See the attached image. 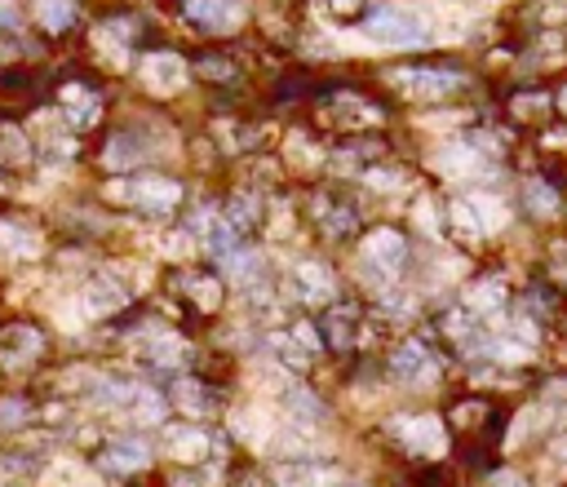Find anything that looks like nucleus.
<instances>
[{"label": "nucleus", "mask_w": 567, "mask_h": 487, "mask_svg": "<svg viewBox=\"0 0 567 487\" xmlns=\"http://www.w3.org/2000/svg\"><path fill=\"white\" fill-rule=\"evenodd\" d=\"M116 214H129L137 222H152V227H173L182 218V208L191 204L186 195V182L178 173H165V169H137V173H120V178H107L102 191H98Z\"/></svg>", "instance_id": "nucleus-1"}, {"label": "nucleus", "mask_w": 567, "mask_h": 487, "mask_svg": "<svg viewBox=\"0 0 567 487\" xmlns=\"http://www.w3.org/2000/svg\"><path fill=\"white\" fill-rule=\"evenodd\" d=\"M386 124H390V102L373 94L369 85L333 81L315 89L311 98V129H319L333 143L337 137H360V133H386Z\"/></svg>", "instance_id": "nucleus-2"}, {"label": "nucleus", "mask_w": 567, "mask_h": 487, "mask_svg": "<svg viewBox=\"0 0 567 487\" xmlns=\"http://www.w3.org/2000/svg\"><path fill=\"white\" fill-rule=\"evenodd\" d=\"M382 89L395 94L399 102H417V107H444L457 102L474 89L470 66L453 62V58H412L399 66L382 72Z\"/></svg>", "instance_id": "nucleus-3"}, {"label": "nucleus", "mask_w": 567, "mask_h": 487, "mask_svg": "<svg viewBox=\"0 0 567 487\" xmlns=\"http://www.w3.org/2000/svg\"><path fill=\"white\" fill-rule=\"evenodd\" d=\"M45 107L71 129V133H98L107 120H111V94L102 85V72H94L89 62H76V66H62L49 81V98Z\"/></svg>", "instance_id": "nucleus-4"}, {"label": "nucleus", "mask_w": 567, "mask_h": 487, "mask_svg": "<svg viewBox=\"0 0 567 487\" xmlns=\"http://www.w3.org/2000/svg\"><path fill=\"white\" fill-rule=\"evenodd\" d=\"M302 214H306V227L324 244H350V240H360L369 231L364 199L350 182H315V186H306Z\"/></svg>", "instance_id": "nucleus-5"}, {"label": "nucleus", "mask_w": 567, "mask_h": 487, "mask_svg": "<svg viewBox=\"0 0 567 487\" xmlns=\"http://www.w3.org/2000/svg\"><path fill=\"white\" fill-rule=\"evenodd\" d=\"M315 328L324 337V355L354 364V360H364L373 345V306L360 293H341L333 306L319 311Z\"/></svg>", "instance_id": "nucleus-6"}, {"label": "nucleus", "mask_w": 567, "mask_h": 487, "mask_svg": "<svg viewBox=\"0 0 567 487\" xmlns=\"http://www.w3.org/2000/svg\"><path fill=\"white\" fill-rule=\"evenodd\" d=\"M412 257H417V244L399 222H369V231L360 235V266L373 270V280H377L373 297L403 284V275L412 270Z\"/></svg>", "instance_id": "nucleus-7"}, {"label": "nucleus", "mask_w": 567, "mask_h": 487, "mask_svg": "<svg viewBox=\"0 0 567 487\" xmlns=\"http://www.w3.org/2000/svg\"><path fill=\"white\" fill-rule=\"evenodd\" d=\"M165 289L191 324H213L227 311V297H231V284L218 266H173L165 275Z\"/></svg>", "instance_id": "nucleus-8"}, {"label": "nucleus", "mask_w": 567, "mask_h": 487, "mask_svg": "<svg viewBox=\"0 0 567 487\" xmlns=\"http://www.w3.org/2000/svg\"><path fill=\"white\" fill-rule=\"evenodd\" d=\"M279 293H284V302H293L302 311H324L346 293V284H341V270L328 257L311 253L289 266V275L279 280Z\"/></svg>", "instance_id": "nucleus-9"}, {"label": "nucleus", "mask_w": 567, "mask_h": 487, "mask_svg": "<svg viewBox=\"0 0 567 487\" xmlns=\"http://www.w3.org/2000/svg\"><path fill=\"white\" fill-rule=\"evenodd\" d=\"M156 147H160V137H156L152 129H142L137 120L111 124L107 137L98 143V151H94V165H98L102 173H111V178L137 173V169H152V165H156Z\"/></svg>", "instance_id": "nucleus-10"}, {"label": "nucleus", "mask_w": 567, "mask_h": 487, "mask_svg": "<svg viewBox=\"0 0 567 487\" xmlns=\"http://www.w3.org/2000/svg\"><path fill=\"white\" fill-rule=\"evenodd\" d=\"M502 422H506L502 403H492V394H483V390H466V394H457V399L444 403V426H448V435H453L461 448H474L479 439H492V443H496V430H502Z\"/></svg>", "instance_id": "nucleus-11"}, {"label": "nucleus", "mask_w": 567, "mask_h": 487, "mask_svg": "<svg viewBox=\"0 0 567 487\" xmlns=\"http://www.w3.org/2000/svg\"><path fill=\"white\" fill-rule=\"evenodd\" d=\"M360 32L386 49H421L431 40V23H425L421 10L399 5V0H377L373 14L360 23Z\"/></svg>", "instance_id": "nucleus-12"}, {"label": "nucleus", "mask_w": 567, "mask_h": 487, "mask_svg": "<svg viewBox=\"0 0 567 487\" xmlns=\"http://www.w3.org/2000/svg\"><path fill=\"white\" fill-rule=\"evenodd\" d=\"M382 430L408 461H431L453 439L448 426H444V412H403V416H390Z\"/></svg>", "instance_id": "nucleus-13"}, {"label": "nucleus", "mask_w": 567, "mask_h": 487, "mask_svg": "<svg viewBox=\"0 0 567 487\" xmlns=\"http://www.w3.org/2000/svg\"><path fill=\"white\" fill-rule=\"evenodd\" d=\"M169 399H173V412H182L186 422H208L227 407V381L213 377L204 368H191V373H178L165 381Z\"/></svg>", "instance_id": "nucleus-14"}, {"label": "nucleus", "mask_w": 567, "mask_h": 487, "mask_svg": "<svg viewBox=\"0 0 567 487\" xmlns=\"http://www.w3.org/2000/svg\"><path fill=\"white\" fill-rule=\"evenodd\" d=\"M222 448L218 435H208L200 422H169L156 430V452L160 461L178 465V470H195V465H213V452Z\"/></svg>", "instance_id": "nucleus-15"}, {"label": "nucleus", "mask_w": 567, "mask_h": 487, "mask_svg": "<svg viewBox=\"0 0 567 487\" xmlns=\"http://www.w3.org/2000/svg\"><path fill=\"white\" fill-rule=\"evenodd\" d=\"M53 355V337L36 319H5L0 324V368H45Z\"/></svg>", "instance_id": "nucleus-16"}, {"label": "nucleus", "mask_w": 567, "mask_h": 487, "mask_svg": "<svg viewBox=\"0 0 567 487\" xmlns=\"http://www.w3.org/2000/svg\"><path fill=\"white\" fill-rule=\"evenodd\" d=\"M191 81L213 94H240L249 85V62L231 45H204L191 53Z\"/></svg>", "instance_id": "nucleus-17"}, {"label": "nucleus", "mask_w": 567, "mask_h": 487, "mask_svg": "<svg viewBox=\"0 0 567 487\" xmlns=\"http://www.w3.org/2000/svg\"><path fill=\"white\" fill-rule=\"evenodd\" d=\"M49 72L36 62H5L0 66V111L5 115H27L36 107H45L49 98Z\"/></svg>", "instance_id": "nucleus-18"}, {"label": "nucleus", "mask_w": 567, "mask_h": 487, "mask_svg": "<svg viewBox=\"0 0 567 487\" xmlns=\"http://www.w3.org/2000/svg\"><path fill=\"white\" fill-rule=\"evenodd\" d=\"M133 76L152 98H173L191 85V58H182L169 45L165 49H142V58L133 62Z\"/></svg>", "instance_id": "nucleus-19"}, {"label": "nucleus", "mask_w": 567, "mask_h": 487, "mask_svg": "<svg viewBox=\"0 0 567 487\" xmlns=\"http://www.w3.org/2000/svg\"><path fill=\"white\" fill-rule=\"evenodd\" d=\"M40 160L45 156H40L36 133L19 115L0 111V178H5V182H27L40 169Z\"/></svg>", "instance_id": "nucleus-20"}, {"label": "nucleus", "mask_w": 567, "mask_h": 487, "mask_svg": "<svg viewBox=\"0 0 567 487\" xmlns=\"http://www.w3.org/2000/svg\"><path fill=\"white\" fill-rule=\"evenodd\" d=\"M49 257V231L19 208H0V261H45Z\"/></svg>", "instance_id": "nucleus-21"}, {"label": "nucleus", "mask_w": 567, "mask_h": 487, "mask_svg": "<svg viewBox=\"0 0 567 487\" xmlns=\"http://www.w3.org/2000/svg\"><path fill=\"white\" fill-rule=\"evenodd\" d=\"M156 443L152 439H142V435H111L98 452H94V465L111 478H137V474H147L156 465Z\"/></svg>", "instance_id": "nucleus-22"}, {"label": "nucleus", "mask_w": 567, "mask_h": 487, "mask_svg": "<svg viewBox=\"0 0 567 487\" xmlns=\"http://www.w3.org/2000/svg\"><path fill=\"white\" fill-rule=\"evenodd\" d=\"M133 306H137V293L129 289V280L116 266H98L85 275V311L94 319H120Z\"/></svg>", "instance_id": "nucleus-23"}, {"label": "nucleus", "mask_w": 567, "mask_h": 487, "mask_svg": "<svg viewBox=\"0 0 567 487\" xmlns=\"http://www.w3.org/2000/svg\"><path fill=\"white\" fill-rule=\"evenodd\" d=\"M554 120H558V102H554V85L550 81L515 85L506 94V124L510 129H550Z\"/></svg>", "instance_id": "nucleus-24"}, {"label": "nucleus", "mask_w": 567, "mask_h": 487, "mask_svg": "<svg viewBox=\"0 0 567 487\" xmlns=\"http://www.w3.org/2000/svg\"><path fill=\"white\" fill-rule=\"evenodd\" d=\"M457 302L466 311H474L483 324H502L510 315V306H515V289H510V280H506L502 270H479L474 280L461 289Z\"/></svg>", "instance_id": "nucleus-25"}, {"label": "nucleus", "mask_w": 567, "mask_h": 487, "mask_svg": "<svg viewBox=\"0 0 567 487\" xmlns=\"http://www.w3.org/2000/svg\"><path fill=\"white\" fill-rule=\"evenodd\" d=\"M182 19L200 36H240L249 23V0H182Z\"/></svg>", "instance_id": "nucleus-26"}, {"label": "nucleus", "mask_w": 567, "mask_h": 487, "mask_svg": "<svg viewBox=\"0 0 567 487\" xmlns=\"http://www.w3.org/2000/svg\"><path fill=\"white\" fill-rule=\"evenodd\" d=\"M515 208H519L528 222L550 227L554 218H563L567 199H563V186H558L550 173H523L519 186H515Z\"/></svg>", "instance_id": "nucleus-27"}, {"label": "nucleus", "mask_w": 567, "mask_h": 487, "mask_svg": "<svg viewBox=\"0 0 567 487\" xmlns=\"http://www.w3.org/2000/svg\"><path fill=\"white\" fill-rule=\"evenodd\" d=\"M27 19H32V27H36L45 40H62V36H71V32H81L85 5H81V0H32Z\"/></svg>", "instance_id": "nucleus-28"}, {"label": "nucleus", "mask_w": 567, "mask_h": 487, "mask_svg": "<svg viewBox=\"0 0 567 487\" xmlns=\"http://www.w3.org/2000/svg\"><path fill=\"white\" fill-rule=\"evenodd\" d=\"M262 351H266L270 360H279L289 373H298V377H306V373L315 368V360H319L293 328H262Z\"/></svg>", "instance_id": "nucleus-29"}, {"label": "nucleus", "mask_w": 567, "mask_h": 487, "mask_svg": "<svg viewBox=\"0 0 567 487\" xmlns=\"http://www.w3.org/2000/svg\"><path fill=\"white\" fill-rule=\"evenodd\" d=\"M279 403H284V412H289L302 430L328 422V403H324L319 390H311L306 381H289V386H284V394H279Z\"/></svg>", "instance_id": "nucleus-30"}, {"label": "nucleus", "mask_w": 567, "mask_h": 487, "mask_svg": "<svg viewBox=\"0 0 567 487\" xmlns=\"http://www.w3.org/2000/svg\"><path fill=\"white\" fill-rule=\"evenodd\" d=\"M519 23L528 27L532 40L550 36V32H567V0H523V5H519Z\"/></svg>", "instance_id": "nucleus-31"}, {"label": "nucleus", "mask_w": 567, "mask_h": 487, "mask_svg": "<svg viewBox=\"0 0 567 487\" xmlns=\"http://www.w3.org/2000/svg\"><path fill=\"white\" fill-rule=\"evenodd\" d=\"M40 422V403L32 394H0V435H19Z\"/></svg>", "instance_id": "nucleus-32"}, {"label": "nucleus", "mask_w": 567, "mask_h": 487, "mask_svg": "<svg viewBox=\"0 0 567 487\" xmlns=\"http://www.w3.org/2000/svg\"><path fill=\"white\" fill-rule=\"evenodd\" d=\"M284 487H341V478H337L333 465H319V461H293V470L284 474Z\"/></svg>", "instance_id": "nucleus-33"}, {"label": "nucleus", "mask_w": 567, "mask_h": 487, "mask_svg": "<svg viewBox=\"0 0 567 487\" xmlns=\"http://www.w3.org/2000/svg\"><path fill=\"white\" fill-rule=\"evenodd\" d=\"M324 5H328V14H333L337 23H364V19L373 14L377 0H324Z\"/></svg>", "instance_id": "nucleus-34"}, {"label": "nucleus", "mask_w": 567, "mask_h": 487, "mask_svg": "<svg viewBox=\"0 0 567 487\" xmlns=\"http://www.w3.org/2000/svg\"><path fill=\"white\" fill-rule=\"evenodd\" d=\"M227 487H270V483H266V474L257 465H236L231 478H227Z\"/></svg>", "instance_id": "nucleus-35"}, {"label": "nucleus", "mask_w": 567, "mask_h": 487, "mask_svg": "<svg viewBox=\"0 0 567 487\" xmlns=\"http://www.w3.org/2000/svg\"><path fill=\"white\" fill-rule=\"evenodd\" d=\"M483 487H528V483H523V474H515L510 465H496V470H487Z\"/></svg>", "instance_id": "nucleus-36"}, {"label": "nucleus", "mask_w": 567, "mask_h": 487, "mask_svg": "<svg viewBox=\"0 0 567 487\" xmlns=\"http://www.w3.org/2000/svg\"><path fill=\"white\" fill-rule=\"evenodd\" d=\"M554 102H558V120L567 124V81H558V85H554Z\"/></svg>", "instance_id": "nucleus-37"}, {"label": "nucleus", "mask_w": 567, "mask_h": 487, "mask_svg": "<svg viewBox=\"0 0 567 487\" xmlns=\"http://www.w3.org/2000/svg\"><path fill=\"white\" fill-rule=\"evenodd\" d=\"M275 5H302V0H275Z\"/></svg>", "instance_id": "nucleus-38"}, {"label": "nucleus", "mask_w": 567, "mask_h": 487, "mask_svg": "<svg viewBox=\"0 0 567 487\" xmlns=\"http://www.w3.org/2000/svg\"><path fill=\"white\" fill-rule=\"evenodd\" d=\"M350 487H364V483H350Z\"/></svg>", "instance_id": "nucleus-39"}]
</instances>
